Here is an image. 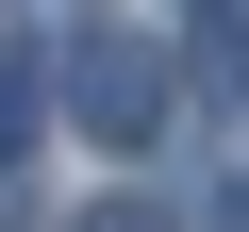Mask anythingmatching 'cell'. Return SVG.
<instances>
[{
    "label": "cell",
    "instance_id": "obj_1",
    "mask_svg": "<svg viewBox=\"0 0 249 232\" xmlns=\"http://www.w3.org/2000/svg\"><path fill=\"white\" fill-rule=\"evenodd\" d=\"M50 83H67V116H83L100 149H150V133H166V50H150L133 17H83Z\"/></svg>",
    "mask_w": 249,
    "mask_h": 232
},
{
    "label": "cell",
    "instance_id": "obj_2",
    "mask_svg": "<svg viewBox=\"0 0 249 232\" xmlns=\"http://www.w3.org/2000/svg\"><path fill=\"white\" fill-rule=\"evenodd\" d=\"M67 232H183V215H166V199H133V182H116V199H83Z\"/></svg>",
    "mask_w": 249,
    "mask_h": 232
},
{
    "label": "cell",
    "instance_id": "obj_3",
    "mask_svg": "<svg viewBox=\"0 0 249 232\" xmlns=\"http://www.w3.org/2000/svg\"><path fill=\"white\" fill-rule=\"evenodd\" d=\"M17 133H34V50H0V166H17Z\"/></svg>",
    "mask_w": 249,
    "mask_h": 232
},
{
    "label": "cell",
    "instance_id": "obj_4",
    "mask_svg": "<svg viewBox=\"0 0 249 232\" xmlns=\"http://www.w3.org/2000/svg\"><path fill=\"white\" fill-rule=\"evenodd\" d=\"M0 232H34V199H17V166H0Z\"/></svg>",
    "mask_w": 249,
    "mask_h": 232
}]
</instances>
